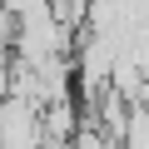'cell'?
Instances as JSON below:
<instances>
[{
  "label": "cell",
  "instance_id": "obj_1",
  "mask_svg": "<svg viewBox=\"0 0 149 149\" xmlns=\"http://www.w3.org/2000/svg\"><path fill=\"white\" fill-rule=\"evenodd\" d=\"M124 144H149V100H139L124 119Z\"/></svg>",
  "mask_w": 149,
  "mask_h": 149
}]
</instances>
